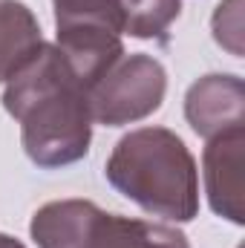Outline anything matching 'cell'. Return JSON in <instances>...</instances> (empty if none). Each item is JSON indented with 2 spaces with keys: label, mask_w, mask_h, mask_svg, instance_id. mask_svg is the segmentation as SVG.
I'll use <instances>...</instances> for the list:
<instances>
[{
  "label": "cell",
  "mask_w": 245,
  "mask_h": 248,
  "mask_svg": "<svg viewBox=\"0 0 245 248\" xmlns=\"http://www.w3.org/2000/svg\"><path fill=\"white\" fill-rule=\"evenodd\" d=\"M6 113L20 124L26 156L38 168H61L87 156L92 139L90 87L52 44H41L6 81Z\"/></svg>",
  "instance_id": "obj_1"
},
{
  "label": "cell",
  "mask_w": 245,
  "mask_h": 248,
  "mask_svg": "<svg viewBox=\"0 0 245 248\" xmlns=\"http://www.w3.org/2000/svg\"><path fill=\"white\" fill-rule=\"evenodd\" d=\"M41 44L35 15L20 0H0V81H9Z\"/></svg>",
  "instance_id": "obj_8"
},
{
  "label": "cell",
  "mask_w": 245,
  "mask_h": 248,
  "mask_svg": "<svg viewBox=\"0 0 245 248\" xmlns=\"http://www.w3.org/2000/svg\"><path fill=\"white\" fill-rule=\"evenodd\" d=\"M165 90H168V72L156 58L144 52L119 58L90 90L92 122L122 127L147 119L162 107Z\"/></svg>",
  "instance_id": "obj_5"
},
{
  "label": "cell",
  "mask_w": 245,
  "mask_h": 248,
  "mask_svg": "<svg viewBox=\"0 0 245 248\" xmlns=\"http://www.w3.org/2000/svg\"><path fill=\"white\" fill-rule=\"evenodd\" d=\"M0 248H26L20 240H15V237H9V234H0Z\"/></svg>",
  "instance_id": "obj_11"
},
{
  "label": "cell",
  "mask_w": 245,
  "mask_h": 248,
  "mask_svg": "<svg viewBox=\"0 0 245 248\" xmlns=\"http://www.w3.org/2000/svg\"><path fill=\"white\" fill-rule=\"evenodd\" d=\"M240 3L243 0H225L216 6V15H214V38L228 46L234 55L243 52V12H240Z\"/></svg>",
  "instance_id": "obj_10"
},
{
  "label": "cell",
  "mask_w": 245,
  "mask_h": 248,
  "mask_svg": "<svg viewBox=\"0 0 245 248\" xmlns=\"http://www.w3.org/2000/svg\"><path fill=\"white\" fill-rule=\"evenodd\" d=\"M243 147L245 127L208 139L205 147V190L214 214L243 225Z\"/></svg>",
  "instance_id": "obj_7"
},
{
  "label": "cell",
  "mask_w": 245,
  "mask_h": 248,
  "mask_svg": "<svg viewBox=\"0 0 245 248\" xmlns=\"http://www.w3.org/2000/svg\"><path fill=\"white\" fill-rule=\"evenodd\" d=\"M184 116L196 136L214 139L245 127V87L237 75H205L184 98Z\"/></svg>",
  "instance_id": "obj_6"
},
{
  "label": "cell",
  "mask_w": 245,
  "mask_h": 248,
  "mask_svg": "<svg viewBox=\"0 0 245 248\" xmlns=\"http://www.w3.org/2000/svg\"><path fill=\"white\" fill-rule=\"evenodd\" d=\"M29 231L38 248H190L170 225L107 214L87 199L46 202Z\"/></svg>",
  "instance_id": "obj_3"
},
{
  "label": "cell",
  "mask_w": 245,
  "mask_h": 248,
  "mask_svg": "<svg viewBox=\"0 0 245 248\" xmlns=\"http://www.w3.org/2000/svg\"><path fill=\"white\" fill-rule=\"evenodd\" d=\"M58 49L75 75L92 90L124 55L122 0H52Z\"/></svg>",
  "instance_id": "obj_4"
},
{
  "label": "cell",
  "mask_w": 245,
  "mask_h": 248,
  "mask_svg": "<svg viewBox=\"0 0 245 248\" xmlns=\"http://www.w3.org/2000/svg\"><path fill=\"white\" fill-rule=\"evenodd\" d=\"M182 0H122L124 32L133 38H159L165 41V32L179 17Z\"/></svg>",
  "instance_id": "obj_9"
},
{
  "label": "cell",
  "mask_w": 245,
  "mask_h": 248,
  "mask_svg": "<svg viewBox=\"0 0 245 248\" xmlns=\"http://www.w3.org/2000/svg\"><path fill=\"white\" fill-rule=\"evenodd\" d=\"M107 182L147 214L190 222L199 211V173L184 141L165 127L127 133L107 159Z\"/></svg>",
  "instance_id": "obj_2"
}]
</instances>
